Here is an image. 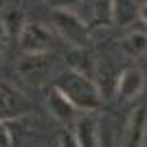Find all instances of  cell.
<instances>
[{
    "instance_id": "4fadbf2b",
    "label": "cell",
    "mask_w": 147,
    "mask_h": 147,
    "mask_svg": "<svg viewBox=\"0 0 147 147\" xmlns=\"http://www.w3.org/2000/svg\"><path fill=\"white\" fill-rule=\"evenodd\" d=\"M0 20H2V26H5V31H7V37L20 35V31L24 26V16H22V11H18V9H9L5 16H0Z\"/></svg>"
},
{
    "instance_id": "d6986e66",
    "label": "cell",
    "mask_w": 147,
    "mask_h": 147,
    "mask_svg": "<svg viewBox=\"0 0 147 147\" xmlns=\"http://www.w3.org/2000/svg\"><path fill=\"white\" fill-rule=\"evenodd\" d=\"M138 18H141L143 22L147 24V2H143V5L138 7Z\"/></svg>"
},
{
    "instance_id": "2e32d148",
    "label": "cell",
    "mask_w": 147,
    "mask_h": 147,
    "mask_svg": "<svg viewBox=\"0 0 147 147\" xmlns=\"http://www.w3.org/2000/svg\"><path fill=\"white\" fill-rule=\"evenodd\" d=\"M0 147H13V134L7 121H0Z\"/></svg>"
},
{
    "instance_id": "52a82bcc",
    "label": "cell",
    "mask_w": 147,
    "mask_h": 147,
    "mask_svg": "<svg viewBox=\"0 0 147 147\" xmlns=\"http://www.w3.org/2000/svg\"><path fill=\"white\" fill-rule=\"evenodd\" d=\"M145 88V75L143 70L129 66L125 68L121 75H119V86H117V94L121 101H129V99H136Z\"/></svg>"
},
{
    "instance_id": "5bb4252c",
    "label": "cell",
    "mask_w": 147,
    "mask_h": 147,
    "mask_svg": "<svg viewBox=\"0 0 147 147\" xmlns=\"http://www.w3.org/2000/svg\"><path fill=\"white\" fill-rule=\"evenodd\" d=\"M97 22H112V0H90Z\"/></svg>"
},
{
    "instance_id": "8fae6325",
    "label": "cell",
    "mask_w": 147,
    "mask_h": 147,
    "mask_svg": "<svg viewBox=\"0 0 147 147\" xmlns=\"http://www.w3.org/2000/svg\"><path fill=\"white\" fill-rule=\"evenodd\" d=\"M70 70H75V73H81L86 75V77H90V79H94V57L88 53L86 49H75L73 53H70Z\"/></svg>"
},
{
    "instance_id": "ba28073f",
    "label": "cell",
    "mask_w": 147,
    "mask_h": 147,
    "mask_svg": "<svg viewBox=\"0 0 147 147\" xmlns=\"http://www.w3.org/2000/svg\"><path fill=\"white\" fill-rule=\"evenodd\" d=\"M99 123L92 117V112L77 117L75 121V138L79 143V147H99Z\"/></svg>"
},
{
    "instance_id": "7a4b0ae2",
    "label": "cell",
    "mask_w": 147,
    "mask_h": 147,
    "mask_svg": "<svg viewBox=\"0 0 147 147\" xmlns=\"http://www.w3.org/2000/svg\"><path fill=\"white\" fill-rule=\"evenodd\" d=\"M53 24H55V29L61 33V37L68 40L75 49H86V44H88V24L81 16H77L75 11L53 9Z\"/></svg>"
},
{
    "instance_id": "ac0fdd59",
    "label": "cell",
    "mask_w": 147,
    "mask_h": 147,
    "mask_svg": "<svg viewBox=\"0 0 147 147\" xmlns=\"http://www.w3.org/2000/svg\"><path fill=\"white\" fill-rule=\"evenodd\" d=\"M7 31H5V26H2V20H0V57H2V53H5V49H7Z\"/></svg>"
},
{
    "instance_id": "9c48e42d",
    "label": "cell",
    "mask_w": 147,
    "mask_h": 147,
    "mask_svg": "<svg viewBox=\"0 0 147 147\" xmlns=\"http://www.w3.org/2000/svg\"><path fill=\"white\" fill-rule=\"evenodd\" d=\"M49 110H51V114L61 123H75L77 121V112H79L55 86H53V90H51V94H49Z\"/></svg>"
},
{
    "instance_id": "30bf717a",
    "label": "cell",
    "mask_w": 147,
    "mask_h": 147,
    "mask_svg": "<svg viewBox=\"0 0 147 147\" xmlns=\"http://www.w3.org/2000/svg\"><path fill=\"white\" fill-rule=\"evenodd\" d=\"M136 18H138V2L136 0H112V22L127 26Z\"/></svg>"
},
{
    "instance_id": "3957f363",
    "label": "cell",
    "mask_w": 147,
    "mask_h": 147,
    "mask_svg": "<svg viewBox=\"0 0 147 147\" xmlns=\"http://www.w3.org/2000/svg\"><path fill=\"white\" fill-rule=\"evenodd\" d=\"M20 46L26 55H42V53H49L51 44H53V35L51 31L46 29L40 22H24L22 31H20Z\"/></svg>"
},
{
    "instance_id": "5b68a950",
    "label": "cell",
    "mask_w": 147,
    "mask_h": 147,
    "mask_svg": "<svg viewBox=\"0 0 147 147\" xmlns=\"http://www.w3.org/2000/svg\"><path fill=\"white\" fill-rule=\"evenodd\" d=\"M31 103L24 99V94L9 84H0V121L7 119H16L20 114L29 112Z\"/></svg>"
},
{
    "instance_id": "6da1fadb",
    "label": "cell",
    "mask_w": 147,
    "mask_h": 147,
    "mask_svg": "<svg viewBox=\"0 0 147 147\" xmlns=\"http://www.w3.org/2000/svg\"><path fill=\"white\" fill-rule=\"evenodd\" d=\"M55 88L77 108L84 112H94L101 108V90H99L97 81L86 77L75 70H64L57 75Z\"/></svg>"
},
{
    "instance_id": "277c9868",
    "label": "cell",
    "mask_w": 147,
    "mask_h": 147,
    "mask_svg": "<svg viewBox=\"0 0 147 147\" xmlns=\"http://www.w3.org/2000/svg\"><path fill=\"white\" fill-rule=\"evenodd\" d=\"M51 57L49 53H42V55H26L20 59L18 64V75L22 79L31 81V84H42L44 79H49L51 75Z\"/></svg>"
},
{
    "instance_id": "9a60e30c",
    "label": "cell",
    "mask_w": 147,
    "mask_h": 147,
    "mask_svg": "<svg viewBox=\"0 0 147 147\" xmlns=\"http://www.w3.org/2000/svg\"><path fill=\"white\" fill-rule=\"evenodd\" d=\"M88 0H49V5L53 9H61V11H75L77 7L86 5Z\"/></svg>"
},
{
    "instance_id": "8992f818",
    "label": "cell",
    "mask_w": 147,
    "mask_h": 147,
    "mask_svg": "<svg viewBox=\"0 0 147 147\" xmlns=\"http://www.w3.org/2000/svg\"><path fill=\"white\" fill-rule=\"evenodd\" d=\"M145 138H147V108L141 105L129 114L125 132H123V141L119 147H143Z\"/></svg>"
},
{
    "instance_id": "7c38bea8",
    "label": "cell",
    "mask_w": 147,
    "mask_h": 147,
    "mask_svg": "<svg viewBox=\"0 0 147 147\" xmlns=\"http://www.w3.org/2000/svg\"><path fill=\"white\" fill-rule=\"evenodd\" d=\"M121 49L127 53L129 57H141L147 53V33L145 31H129L123 37Z\"/></svg>"
},
{
    "instance_id": "e0dca14e",
    "label": "cell",
    "mask_w": 147,
    "mask_h": 147,
    "mask_svg": "<svg viewBox=\"0 0 147 147\" xmlns=\"http://www.w3.org/2000/svg\"><path fill=\"white\" fill-rule=\"evenodd\" d=\"M59 147H79V143H77L75 134H70V132H64V134L59 136Z\"/></svg>"
}]
</instances>
